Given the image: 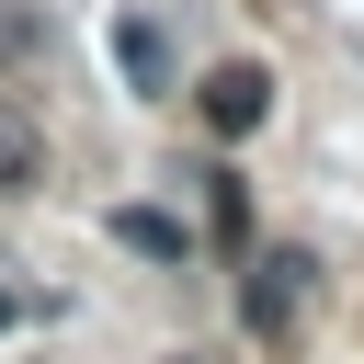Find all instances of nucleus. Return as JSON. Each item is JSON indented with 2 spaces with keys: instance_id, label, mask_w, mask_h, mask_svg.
<instances>
[{
  "instance_id": "20e7f679",
  "label": "nucleus",
  "mask_w": 364,
  "mask_h": 364,
  "mask_svg": "<svg viewBox=\"0 0 364 364\" xmlns=\"http://www.w3.org/2000/svg\"><path fill=\"white\" fill-rule=\"evenodd\" d=\"M114 239H125L136 262H193V228L159 216V205H114Z\"/></svg>"
},
{
  "instance_id": "0eeeda50",
  "label": "nucleus",
  "mask_w": 364,
  "mask_h": 364,
  "mask_svg": "<svg viewBox=\"0 0 364 364\" xmlns=\"http://www.w3.org/2000/svg\"><path fill=\"white\" fill-rule=\"evenodd\" d=\"M171 364H216V353H171Z\"/></svg>"
},
{
  "instance_id": "f03ea898",
  "label": "nucleus",
  "mask_w": 364,
  "mask_h": 364,
  "mask_svg": "<svg viewBox=\"0 0 364 364\" xmlns=\"http://www.w3.org/2000/svg\"><path fill=\"white\" fill-rule=\"evenodd\" d=\"M296 296H307V250H273V262H250L239 318H250V330H284V318H296Z\"/></svg>"
},
{
  "instance_id": "423d86ee",
  "label": "nucleus",
  "mask_w": 364,
  "mask_h": 364,
  "mask_svg": "<svg viewBox=\"0 0 364 364\" xmlns=\"http://www.w3.org/2000/svg\"><path fill=\"white\" fill-rule=\"evenodd\" d=\"M0 330H11V284H0Z\"/></svg>"
},
{
  "instance_id": "39448f33",
  "label": "nucleus",
  "mask_w": 364,
  "mask_h": 364,
  "mask_svg": "<svg viewBox=\"0 0 364 364\" xmlns=\"http://www.w3.org/2000/svg\"><path fill=\"white\" fill-rule=\"evenodd\" d=\"M34 171H46V148H34V125L0 102V193H34Z\"/></svg>"
},
{
  "instance_id": "f257e3e1",
  "label": "nucleus",
  "mask_w": 364,
  "mask_h": 364,
  "mask_svg": "<svg viewBox=\"0 0 364 364\" xmlns=\"http://www.w3.org/2000/svg\"><path fill=\"white\" fill-rule=\"evenodd\" d=\"M193 102H205V125H216V136H250V125L273 114V68H250V57H228V68H216V80L193 91Z\"/></svg>"
},
{
  "instance_id": "7ed1b4c3",
  "label": "nucleus",
  "mask_w": 364,
  "mask_h": 364,
  "mask_svg": "<svg viewBox=\"0 0 364 364\" xmlns=\"http://www.w3.org/2000/svg\"><path fill=\"white\" fill-rule=\"evenodd\" d=\"M114 68H125L136 91H171V34H159L148 11H125V23H114Z\"/></svg>"
}]
</instances>
